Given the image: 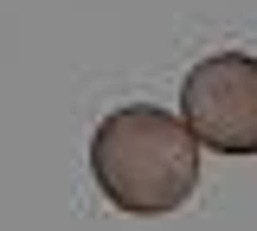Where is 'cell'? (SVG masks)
I'll return each mask as SVG.
<instances>
[{"instance_id":"cell-1","label":"cell","mask_w":257,"mask_h":231,"mask_svg":"<svg viewBox=\"0 0 257 231\" xmlns=\"http://www.w3.org/2000/svg\"><path fill=\"white\" fill-rule=\"evenodd\" d=\"M90 173L116 212H174L199 186V141L174 109L128 103L96 122Z\"/></svg>"},{"instance_id":"cell-2","label":"cell","mask_w":257,"mask_h":231,"mask_svg":"<svg viewBox=\"0 0 257 231\" xmlns=\"http://www.w3.org/2000/svg\"><path fill=\"white\" fill-rule=\"evenodd\" d=\"M180 122L199 148L257 154V58L251 52H212L180 84Z\"/></svg>"}]
</instances>
